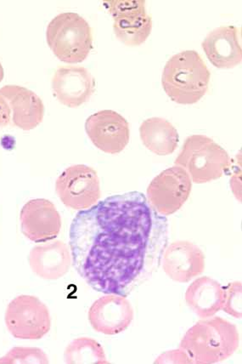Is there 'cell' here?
<instances>
[{
  "label": "cell",
  "instance_id": "cell-21",
  "mask_svg": "<svg viewBox=\"0 0 242 364\" xmlns=\"http://www.w3.org/2000/svg\"><path fill=\"white\" fill-rule=\"evenodd\" d=\"M49 358L44 350L37 348H14L2 358L0 364H47Z\"/></svg>",
  "mask_w": 242,
  "mask_h": 364
},
{
  "label": "cell",
  "instance_id": "cell-8",
  "mask_svg": "<svg viewBox=\"0 0 242 364\" xmlns=\"http://www.w3.org/2000/svg\"><path fill=\"white\" fill-rule=\"evenodd\" d=\"M192 188V181L188 173L175 166L151 181L146 190V198L159 215L167 218L184 206L191 196Z\"/></svg>",
  "mask_w": 242,
  "mask_h": 364
},
{
  "label": "cell",
  "instance_id": "cell-18",
  "mask_svg": "<svg viewBox=\"0 0 242 364\" xmlns=\"http://www.w3.org/2000/svg\"><path fill=\"white\" fill-rule=\"evenodd\" d=\"M185 301L197 317H214L221 311L224 290L221 284L210 277H202L192 282L185 294Z\"/></svg>",
  "mask_w": 242,
  "mask_h": 364
},
{
  "label": "cell",
  "instance_id": "cell-4",
  "mask_svg": "<svg viewBox=\"0 0 242 364\" xmlns=\"http://www.w3.org/2000/svg\"><path fill=\"white\" fill-rule=\"evenodd\" d=\"M47 44L65 63L84 62L93 49L92 27L75 12H63L50 21L46 30Z\"/></svg>",
  "mask_w": 242,
  "mask_h": 364
},
{
  "label": "cell",
  "instance_id": "cell-15",
  "mask_svg": "<svg viewBox=\"0 0 242 364\" xmlns=\"http://www.w3.org/2000/svg\"><path fill=\"white\" fill-rule=\"evenodd\" d=\"M11 112L12 124L25 132L32 131L44 119L45 105L42 99L23 86L8 85L0 89Z\"/></svg>",
  "mask_w": 242,
  "mask_h": 364
},
{
  "label": "cell",
  "instance_id": "cell-24",
  "mask_svg": "<svg viewBox=\"0 0 242 364\" xmlns=\"http://www.w3.org/2000/svg\"><path fill=\"white\" fill-rule=\"evenodd\" d=\"M11 121V112L6 99L0 95V129L7 127Z\"/></svg>",
  "mask_w": 242,
  "mask_h": 364
},
{
  "label": "cell",
  "instance_id": "cell-7",
  "mask_svg": "<svg viewBox=\"0 0 242 364\" xmlns=\"http://www.w3.org/2000/svg\"><path fill=\"white\" fill-rule=\"evenodd\" d=\"M55 193L65 206L75 210L92 208L101 197L96 170L85 164L68 167L55 181Z\"/></svg>",
  "mask_w": 242,
  "mask_h": 364
},
{
  "label": "cell",
  "instance_id": "cell-1",
  "mask_svg": "<svg viewBox=\"0 0 242 364\" xmlns=\"http://www.w3.org/2000/svg\"><path fill=\"white\" fill-rule=\"evenodd\" d=\"M72 264L96 291L128 297L161 266L168 223L140 192L80 210L70 228Z\"/></svg>",
  "mask_w": 242,
  "mask_h": 364
},
{
  "label": "cell",
  "instance_id": "cell-17",
  "mask_svg": "<svg viewBox=\"0 0 242 364\" xmlns=\"http://www.w3.org/2000/svg\"><path fill=\"white\" fill-rule=\"evenodd\" d=\"M28 259L32 271L46 280L64 277L72 264L70 247L60 240L33 247Z\"/></svg>",
  "mask_w": 242,
  "mask_h": 364
},
{
  "label": "cell",
  "instance_id": "cell-13",
  "mask_svg": "<svg viewBox=\"0 0 242 364\" xmlns=\"http://www.w3.org/2000/svg\"><path fill=\"white\" fill-rule=\"evenodd\" d=\"M133 309L126 297L106 294L94 301L89 310L88 318L92 328L106 336H116L131 326Z\"/></svg>",
  "mask_w": 242,
  "mask_h": 364
},
{
  "label": "cell",
  "instance_id": "cell-10",
  "mask_svg": "<svg viewBox=\"0 0 242 364\" xmlns=\"http://www.w3.org/2000/svg\"><path fill=\"white\" fill-rule=\"evenodd\" d=\"M85 132L98 149L109 154L123 151L131 138L127 119L114 110H102L90 115L86 119Z\"/></svg>",
  "mask_w": 242,
  "mask_h": 364
},
{
  "label": "cell",
  "instance_id": "cell-11",
  "mask_svg": "<svg viewBox=\"0 0 242 364\" xmlns=\"http://www.w3.org/2000/svg\"><path fill=\"white\" fill-rule=\"evenodd\" d=\"M20 220L23 235L37 244L54 240L62 229V216L54 203L45 198L32 199L26 203Z\"/></svg>",
  "mask_w": 242,
  "mask_h": 364
},
{
  "label": "cell",
  "instance_id": "cell-5",
  "mask_svg": "<svg viewBox=\"0 0 242 364\" xmlns=\"http://www.w3.org/2000/svg\"><path fill=\"white\" fill-rule=\"evenodd\" d=\"M175 166L183 168L192 183L204 184L226 174L230 171L231 160L227 151L213 139L193 135L185 141Z\"/></svg>",
  "mask_w": 242,
  "mask_h": 364
},
{
  "label": "cell",
  "instance_id": "cell-9",
  "mask_svg": "<svg viewBox=\"0 0 242 364\" xmlns=\"http://www.w3.org/2000/svg\"><path fill=\"white\" fill-rule=\"evenodd\" d=\"M104 6L114 18L115 36L120 42L131 47L144 44L153 30V18L144 0H109Z\"/></svg>",
  "mask_w": 242,
  "mask_h": 364
},
{
  "label": "cell",
  "instance_id": "cell-14",
  "mask_svg": "<svg viewBox=\"0 0 242 364\" xmlns=\"http://www.w3.org/2000/svg\"><path fill=\"white\" fill-rule=\"evenodd\" d=\"M161 265L171 280L185 284L204 272L206 258L202 250L193 242L178 240L167 246Z\"/></svg>",
  "mask_w": 242,
  "mask_h": 364
},
{
  "label": "cell",
  "instance_id": "cell-6",
  "mask_svg": "<svg viewBox=\"0 0 242 364\" xmlns=\"http://www.w3.org/2000/svg\"><path fill=\"white\" fill-rule=\"evenodd\" d=\"M4 321L11 336L21 340H40L51 328L48 307L38 297L26 294L11 301Z\"/></svg>",
  "mask_w": 242,
  "mask_h": 364
},
{
  "label": "cell",
  "instance_id": "cell-23",
  "mask_svg": "<svg viewBox=\"0 0 242 364\" xmlns=\"http://www.w3.org/2000/svg\"><path fill=\"white\" fill-rule=\"evenodd\" d=\"M154 363H192L191 359L182 349L172 350L160 355Z\"/></svg>",
  "mask_w": 242,
  "mask_h": 364
},
{
  "label": "cell",
  "instance_id": "cell-2",
  "mask_svg": "<svg viewBox=\"0 0 242 364\" xmlns=\"http://www.w3.org/2000/svg\"><path fill=\"white\" fill-rule=\"evenodd\" d=\"M240 346L238 328L221 317L199 320L181 340L182 349L194 364L222 363L234 355Z\"/></svg>",
  "mask_w": 242,
  "mask_h": 364
},
{
  "label": "cell",
  "instance_id": "cell-3",
  "mask_svg": "<svg viewBox=\"0 0 242 364\" xmlns=\"http://www.w3.org/2000/svg\"><path fill=\"white\" fill-rule=\"evenodd\" d=\"M211 73L200 54L185 50L172 55L164 67L162 85L172 102L192 105L209 90Z\"/></svg>",
  "mask_w": 242,
  "mask_h": 364
},
{
  "label": "cell",
  "instance_id": "cell-12",
  "mask_svg": "<svg viewBox=\"0 0 242 364\" xmlns=\"http://www.w3.org/2000/svg\"><path fill=\"white\" fill-rule=\"evenodd\" d=\"M52 90L62 105L77 108L92 98L96 90V80L84 67L62 66L52 79Z\"/></svg>",
  "mask_w": 242,
  "mask_h": 364
},
{
  "label": "cell",
  "instance_id": "cell-19",
  "mask_svg": "<svg viewBox=\"0 0 242 364\" xmlns=\"http://www.w3.org/2000/svg\"><path fill=\"white\" fill-rule=\"evenodd\" d=\"M140 136L146 149L158 156L172 154L180 141L179 133L174 125L158 117L145 119L141 124Z\"/></svg>",
  "mask_w": 242,
  "mask_h": 364
},
{
  "label": "cell",
  "instance_id": "cell-25",
  "mask_svg": "<svg viewBox=\"0 0 242 364\" xmlns=\"http://www.w3.org/2000/svg\"><path fill=\"white\" fill-rule=\"evenodd\" d=\"M4 68L2 66V63H0V83H1L2 80H4Z\"/></svg>",
  "mask_w": 242,
  "mask_h": 364
},
{
  "label": "cell",
  "instance_id": "cell-20",
  "mask_svg": "<svg viewBox=\"0 0 242 364\" xmlns=\"http://www.w3.org/2000/svg\"><path fill=\"white\" fill-rule=\"evenodd\" d=\"M67 364H109L102 346L92 338L82 337L72 341L64 353Z\"/></svg>",
  "mask_w": 242,
  "mask_h": 364
},
{
  "label": "cell",
  "instance_id": "cell-22",
  "mask_svg": "<svg viewBox=\"0 0 242 364\" xmlns=\"http://www.w3.org/2000/svg\"><path fill=\"white\" fill-rule=\"evenodd\" d=\"M224 290V300L222 310L233 318L242 317V285L241 282L236 281L229 284Z\"/></svg>",
  "mask_w": 242,
  "mask_h": 364
},
{
  "label": "cell",
  "instance_id": "cell-16",
  "mask_svg": "<svg viewBox=\"0 0 242 364\" xmlns=\"http://www.w3.org/2000/svg\"><path fill=\"white\" fill-rule=\"evenodd\" d=\"M240 29L234 26H223L207 34L202 43L207 59L215 68L231 69L242 60Z\"/></svg>",
  "mask_w": 242,
  "mask_h": 364
}]
</instances>
